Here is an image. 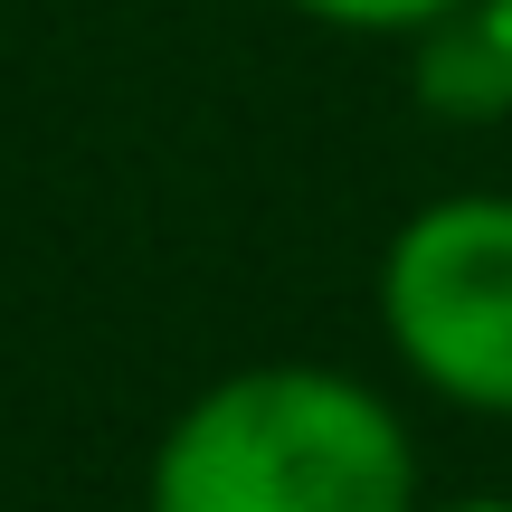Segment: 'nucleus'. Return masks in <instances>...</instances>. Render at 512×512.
Returning <instances> with one entry per match:
<instances>
[{
    "label": "nucleus",
    "instance_id": "obj_1",
    "mask_svg": "<svg viewBox=\"0 0 512 512\" xmlns=\"http://www.w3.org/2000/svg\"><path fill=\"white\" fill-rule=\"evenodd\" d=\"M418 456L361 380L247 370L219 380L152 465V512H408Z\"/></svg>",
    "mask_w": 512,
    "mask_h": 512
},
{
    "label": "nucleus",
    "instance_id": "obj_2",
    "mask_svg": "<svg viewBox=\"0 0 512 512\" xmlns=\"http://www.w3.org/2000/svg\"><path fill=\"white\" fill-rule=\"evenodd\" d=\"M380 323L437 399L512 418V200H437L389 238Z\"/></svg>",
    "mask_w": 512,
    "mask_h": 512
},
{
    "label": "nucleus",
    "instance_id": "obj_3",
    "mask_svg": "<svg viewBox=\"0 0 512 512\" xmlns=\"http://www.w3.org/2000/svg\"><path fill=\"white\" fill-rule=\"evenodd\" d=\"M418 105L446 124H494L512 114V10L503 0H456L418 29Z\"/></svg>",
    "mask_w": 512,
    "mask_h": 512
},
{
    "label": "nucleus",
    "instance_id": "obj_4",
    "mask_svg": "<svg viewBox=\"0 0 512 512\" xmlns=\"http://www.w3.org/2000/svg\"><path fill=\"white\" fill-rule=\"evenodd\" d=\"M313 19H332V29H427V19H446L456 0H304Z\"/></svg>",
    "mask_w": 512,
    "mask_h": 512
},
{
    "label": "nucleus",
    "instance_id": "obj_5",
    "mask_svg": "<svg viewBox=\"0 0 512 512\" xmlns=\"http://www.w3.org/2000/svg\"><path fill=\"white\" fill-rule=\"evenodd\" d=\"M446 512H512L503 494H475V503H446Z\"/></svg>",
    "mask_w": 512,
    "mask_h": 512
},
{
    "label": "nucleus",
    "instance_id": "obj_6",
    "mask_svg": "<svg viewBox=\"0 0 512 512\" xmlns=\"http://www.w3.org/2000/svg\"><path fill=\"white\" fill-rule=\"evenodd\" d=\"M503 10H512V0H503Z\"/></svg>",
    "mask_w": 512,
    "mask_h": 512
}]
</instances>
